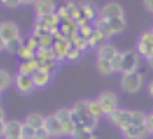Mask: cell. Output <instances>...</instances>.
<instances>
[{"label": "cell", "mask_w": 153, "mask_h": 139, "mask_svg": "<svg viewBox=\"0 0 153 139\" xmlns=\"http://www.w3.org/2000/svg\"><path fill=\"white\" fill-rule=\"evenodd\" d=\"M71 116H72V120L75 123V128L76 127H85L88 130L94 131L95 127H97V122H99V119H95V117L91 116V113L88 111L86 100L76 102L74 105V108H71Z\"/></svg>", "instance_id": "1"}, {"label": "cell", "mask_w": 153, "mask_h": 139, "mask_svg": "<svg viewBox=\"0 0 153 139\" xmlns=\"http://www.w3.org/2000/svg\"><path fill=\"white\" fill-rule=\"evenodd\" d=\"M144 88V77L139 72H130L120 75V89L127 94H137Z\"/></svg>", "instance_id": "2"}, {"label": "cell", "mask_w": 153, "mask_h": 139, "mask_svg": "<svg viewBox=\"0 0 153 139\" xmlns=\"http://www.w3.org/2000/svg\"><path fill=\"white\" fill-rule=\"evenodd\" d=\"M97 102L100 103L102 111L105 116H111L114 111L119 108V99L113 91H103L97 95Z\"/></svg>", "instance_id": "3"}, {"label": "cell", "mask_w": 153, "mask_h": 139, "mask_svg": "<svg viewBox=\"0 0 153 139\" xmlns=\"http://www.w3.org/2000/svg\"><path fill=\"white\" fill-rule=\"evenodd\" d=\"M139 64H141V55L136 50H123L122 52V71L120 74H130V72H137Z\"/></svg>", "instance_id": "4"}, {"label": "cell", "mask_w": 153, "mask_h": 139, "mask_svg": "<svg viewBox=\"0 0 153 139\" xmlns=\"http://www.w3.org/2000/svg\"><path fill=\"white\" fill-rule=\"evenodd\" d=\"M108 119L116 128H119L120 131L123 128H127L128 125H131V109H125V108H117L111 116H108Z\"/></svg>", "instance_id": "5"}, {"label": "cell", "mask_w": 153, "mask_h": 139, "mask_svg": "<svg viewBox=\"0 0 153 139\" xmlns=\"http://www.w3.org/2000/svg\"><path fill=\"white\" fill-rule=\"evenodd\" d=\"M99 17L102 19H114V17H125V11L122 8V5L116 2H108L99 10Z\"/></svg>", "instance_id": "6"}, {"label": "cell", "mask_w": 153, "mask_h": 139, "mask_svg": "<svg viewBox=\"0 0 153 139\" xmlns=\"http://www.w3.org/2000/svg\"><path fill=\"white\" fill-rule=\"evenodd\" d=\"M122 136L125 139H147L150 136V131L149 128L142 125V127H134V125H128L127 128H123L122 131Z\"/></svg>", "instance_id": "7"}, {"label": "cell", "mask_w": 153, "mask_h": 139, "mask_svg": "<svg viewBox=\"0 0 153 139\" xmlns=\"http://www.w3.org/2000/svg\"><path fill=\"white\" fill-rule=\"evenodd\" d=\"M0 36L5 39V42L14 39V38H19L20 33H19V27L11 22V20H2L0 22Z\"/></svg>", "instance_id": "8"}, {"label": "cell", "mask_w": 153, "mask_h": 139, "mask_svg": "<svg viewBox=\"0 0 153 139\" xmlns=\"http://www.w3.org/2000/svg\"><path fill=\"white\" fill-rule=\"evenodd\" d=\"M44 128L50 133L52 138H59V136H64V131H62V125L58 120V117L55 114L50 116H45V122H44Z\"/></svg>", "instance_id": "9"}, {"label": "cell", "mask_w": 153, "mask_h": 139, "mask_svg": "<svg viewBox=\"0 0 153 139\" xmlns=\"http://www.w3.org/2000/svg\"><path fill=\"white\" fill-rule=\"evenodd\" d=\"M33 6H34L36 17L53 14V13H56V10H58V6H56V3H55V0H38V2L34 3Z\"/></svg>", "instance_id": "10"}, {"label": "cell", "mask_w": 153, "mask_h": 139, "mask_svg": "<svg viewBox=\"0 0 153 139\" xmlns=\"http://www.w3.org/2000/svg\"><path fill=\"white\" fill-rule=\"evenodd\" d=\"M14 85L17 88V91L22 92V94H31L34 89H36V86H34V83H33V78L28 77V75L17 74L14 77Z\"/></svg>", "instance_id": "11"}, {"label": "cell", "mask_w": 153, "mask_h": 139, "mask_svg": "<svg viewBox=\"0 0 153 139\" xmlns=\"http://www.w3.org/2000/svg\"><path fill=\"white\" fill-rule=\"evenodd\" d=\"M94 28L97 33H100L105 39H109V38H113L114 36V31L113 28H111V25L106 19H102V17H97L94 19Z\"/></svg>", "instance_id": "12"}, {"label": "cell", "mask_w": 153, "mask_h": 139, "mask_svg": "<svg viewBox=\"0 0 153 139\" xmlns=\"http://www.w3.org/2000/svg\"><path fill=\"white\" fill-rule=\"evenodd\" d=\"M117 52H119V50H117L113 44L103 42L102 45L97 47V58H99V59H108V61H111L117 55Z\"/></svg>", "instance_id": "13"}, {"label": "cell", "mask_w": 153, "mask_h": 139, "mask_svg": "<svg viewBox=\"0 0 153 139\" xmlns=\"http://www.w3.org/2000/svg\"><path fill=\"white\" fill-rule=\"evenodd\" d=\"M39 69V62L36 58H33L30 61H20L19 69H17V74L20 75H28V77H33V74Z\"/></svg>", "instance_id": "14"}, {"label": "cell", "mask_w": 153, "mask_h": 139, "mask_svg": "<svg viewBox=\"0 0 153 139\" xmlns=\"http://www.w3.org/2000/svg\"><path fill=\"white\" fill-rule=\"evenodd\" d=\"M24 122L20 120H8L5 127V138H20Z\"/></svg>", "instance_id": "15"}, {"label": "cell", "mask_w": 153, "mask_h": 139, "mask_svg": "<svg viewBox=\"0 0 153 139\" xmlns=\"http://www.w3.org/2000/svg\"><path fill=\"white\" fill-rule=\"evenodd\" d=\"M33 83L36 88H45L50 85V81L53 78V74H48V72H44V71H36L33 74Z\"/></svg>", "instance_id": "16"}, {"label": "cell", "mask_w": 153, "mask_h": 139, "mask_svg": "<svg viewBox=\"0 0 153 139\" xmlns=\"http://www.w3.org/2000/svg\"><path fill=\"white\" fill-rule=\"evenodd\" d=\"M44 122H45V117L42 114H39V113H31L25 117V120L24 123H27L28 127L34 128V130H39V128H42L44 127Z\"/></svg>", "instance_id": "17"}, {"label": "cell", "mask_w": 153, "mask_h": 139, "mask_svg": "<svg viewBox=\"0 0 153 139\" xmlns=\"http://www.w3.org/2000/svg\"><path fill=\"white\" fill-rule=\"evenodd\" d=\"M95 69L99 71V74L105 75V77H108V75H113V74L116 72L114 67H113V64H111V61H108V59H99V58H97V61H95Z\"/></svg>", "instance_id": "18"}, {"label": "cell", "mask_w": 153, "mask_h": 139, "mask_svg": "<svg viewBox=\"0 0 153 139\" xmlns=\"http://www.w3.org/2000/svg\"><path fill=\"white\" fill-rule=\"evenodd\" d=\"M86 106H88V111L91 113V116H94L95 119H100L102 116H105L103 111H102L100 103L97 102V99H88L86 100Z\"/></svg>", "instance_id": "19"}, {"label": "cell", "mask_w": 153, "mask_h": 139, "mask_svg": "<svg viewBox=\"0 0 153 139\" xmlns=\"http://www.w3.org/2000/svg\"><path fill=\"white\" fill-rule=\"evenodd\" d=\"M36 59L38 61H50V59H56L55 52L52 47H39L36 50Z\"/></svg>", "instance_id": "20"}, {"label": "cell", "mask_w": 153, "mask_h": 139, "mask_svg": "<svg viewBox=\"0 0 153 139\" xmlns=\"http://www.w3.org/2000/svg\"><path fill=\"white\" fill-rule=\"evenodd\" d=\"M24 42H25V41L20 38V36L11 39V41H8V42H6V50H5V52H8L10 55H17L19 50H20V47L24 45Z\"/></svg>", "instance_id": "21"}, {"label": "cell", "mask_w": 153, "mask_h": 139, "mask_svg": "<svg viewBox=\"0 0 153 139\" xmlns=\"http://www.w3.org/2000/svg\"><path fill=\"white\" fill-rule=\"evenodd\" d=\"M108 22L111 25V28H113L114 34H119L127 28V20H125V17H114V19H109Z\"/></svg>", "instance_id": "22"}, {"label": "cell", "mask_w": 153, "mask_h": 139, "mask_svg": "<svg viewBox=\"0 0 153 139\" xmlns=\"http://www.w3.org/2000/svg\"><path fill=\"white\" fill-rule=\"evenodd\" d=\"M130 120H131V125H134V127H142V125H145V120H147V114H144L139 109H131Z\"/></svg>", "instance_id": "23"}, {"label": "cell", "mask_w": 153, "mask_h": 139, "mask_svg": "<svg viewBox=\"0 0 153 139\" xmlns=\"http://www.w3.org/2000/svg\"><path fill=\"white\" fill-rule=\"evenodd\" d=\"M17 56L22 59V61H30V59H33V58H36V52H34L33 48H30L28 45L24 42V45L20 47V50H19V53H17Z\"/></svg>", "instance_id": "24"}, {"label": "cell", "mask_w": 153, "mask_h": 139, "mask_svg": "<svg viewBox=\"0 0 153 139\" xmlns=\"http://www.w3.org/2000/svg\"><path fill=\"white\" fill-rule=\"evenodd\" d=\"M11 83H14V80H13V77L3 71V69H0V92H3L5 89H8L11 86Z\"/></svg>", "instance_id": "25"}, {"label": "cell", "mask_w": 153, "mask_h": 139, "mask_svg": "<svg viewBox=\"0 0 153 139\" xmlns=\"http://www.w3.org/2000/svg\"><path fill=\"white\" fill-rule=\"evenodd\" d=\"M92 136H94V135H92L91 130H88V128H85V127H76L72 139H91Z\"/></svg>", "instance_id": "26"}, {"label": "cell", "mask_w": 153, "mask_h": 139, "mask_svg": "<svg viewBox=\"0 0 153 139\" xmlns=\"http://www.w3.org/2000/svg\"><path fill=\"white\" fill-rule=\"evenodd\" d=\"M83 52L80 50V48L78 47H76L74 42H72V41H71V44H69V50H67V56H66V59L67 61H75L76 58H78L80 56V55H81Z\"/></svg>", "instance_id": "27"}, {"label": "cell", "mask_w": 153, "mask_h": 139, "mask_svg": "<svg viewBox=\"0 0 153 139\" xmlns=\"http://www.w3.org/2000/svg\"><path fill=\"white\" fill-rule=\"evenodd\" d=\"M36 138V130L28 127L27 123H24L22 127V135H20V139H34Z\"/></svg>", "instance_id": "28"}, {"label": "cell", "mask_w": 153, "mask_h": 139, "mask_svg": "<svg viewBox=\"0 0 153 139\" xmlns=\"http://www.w3.org/2000/svg\"><path fill=\"white\" fill-rule=\"evenodd\" d=\"M111 64H113L116 72H120L122 71V52H117V55H116L113 59H111Z\"/></svg>", "instance_id": "29"}, {"label": "cell", "mask_w": 153, "mask_h": 139, "mask_svg": "<svg viewBox=\"0 0 153 139\" xmlns=\"http://www.w3.org/2000/svg\"><path fill=\"white\" fill-rule=\"evenodd\" d=\"M34 139H52V136H50V133L42 127V128H39V130H36V138Z\"/></svg>", "instance_id": "30"}, {"label": "cell", "mask_w": 153, "mask_h": 139, "mask_svg": "<svg viewBox=\"0 0 153 139\" xmlns=\"http://www.w3.org/2000/svg\"><path fill=\"white\" fill-rule=\"evenodd\" d=\"M0 3L3 6H6V8H16V6L20 5L19 0H0Z\"/></svg>", "instance_id": "31"}, {"label": "cell", "mask_w": 153, "mask_h": 139, "mask_svg": "<svg viewBox=\"0 0 153 139\" xmlns=\"http://www.w3.org/2000/svg\"><path fill=\"white\" fill-rule=\"evenodd\" d=\"M142 3H144V8L145 10L153 13V0H142Z\"/></svg>", "instance_id": "32"}, {"label": "cell", "mask_w": 153, "mask_h": 139, "mask_svg": "<svg viewBox=\"0 0 153 139\" xmlns=\"http://www.w3.org/2000/svg\"><path fill=\"white\" fill-rule=\"evenodd\" d=\"M5 127H6V120H0V138H5Z\"/></svg>", "instance_id": "33"}, {"label": "cell", "mask_w": 153, "mask_h": 139, "mask_svg": "<svg viewBox=\"0 0 153 139\" xmlns=\"http://www.w3.org/2000/svg\"><path fill=\"white\" fill-rule=\"evenodd\" d=\"M5 50H6V42H5V39L0 36V53L5 52Z\"/></svg>", "instance_id": "34"}, {"label": "cell", "mask_w": 153, "mask_h": 139, "mask_svg": "<svg viewBox=\"0 0 153 139\" xmlns=\"http://www.w3.org/2000/svg\"><path fill=\"white\" fill-rule=\"evenodd\" d=\"M147 92H149V95L153 99V80H152V81L149 83V85H147Z\"/></svg>", "instance_id": "35"}, {"label": "cell", "mask_w": 153, "mask_h": 139, "mask_svg": "<svg viewBox=\"0 0 153 139\" xmlns=\"http://www.w3.org/2000/svg\"><path fill=\"white\" fill-rule=\"evenodd\" d=\"M20 5H34L38 2V0H19Z\"/></svg>", "instance_id": "36"}, {"label": "cell", "mask_w": 153, "mask_h": 139, "mask_svg": "<svg viewBox=\"0 0 153 139\" xmlns=\"http://www.w3.org/2000/svg\"><path fill=\"white\" fill-rule=\"evenodd\" d=\"M145 62H147V66H149L150 69H153V56L147 58V59H145Z\"/></svg>", "instance_id": "37"}, {"label": "cell", "mask_w": 153, "mask_h": 139, "mask_svg": "<svg viewBox=\"0 0 153 139\" xmlns=\"http://www.w3.org/2000/svg\"><path fill=\"white\" fill-rule=\"evenodd\" d=\"M0 120H5V111L2 106H0Z\"/></svg>", "instance_id": "38"}, {"label": "cell", "mask_w": 153, "mask_h": 139, "mask_svg": "<svg viewBox=\"0 0 153 139\" xmlns=\"http://www.w3.org/2000/svg\"><path fill=\"white\" fill-rule=\"evenodd\" d=\"M3 139H20V138H3Z\"/></svg>", "instance_id": "39"}, {"label": "cell", "mask_w": 153, "mask_h": 139, "mask_svg": "<svg viewBox=\"0 0 153 139\" xmlns=\"http://www.w3.org/2000/svg\"><path fill=\"white\" fill-rule=\"evenodd\" d=\"M91 139H99V138H97V136H92V138H91Z\"/></svg>", "instance_id": "40"}, {"label": "cell", "mask_w": 153, "mask_h": 139, "mask_svg": "<svg viewBox=\"0 0 153 139\" xmlns=\"http://www.w3.org/2000/svg\"><path fill=\"white\" fill-rule=\"evenodd\" d=\"M52 139H58V138H52Z\"/></svg>", "instance_id": "41"}, {"label": "cell", "mask_w": 153, "mask_h": 139, "mask_svg": "<svg viewBox=\"0 0 153 139\" xmlns=\"http://www.w3.org/2000/svg\"><path fill=\"white\" fill-rule=\"evenodd\" d=\"M152 114H153V111H152Z\"/></svg>", "instance_id": "42"}]
</instances>
